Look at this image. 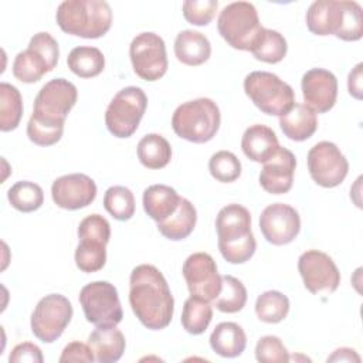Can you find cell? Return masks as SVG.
I'll return each mask as SVG.
<instances>
[{
  "instance_id": "32",
  "label": "cell",
  "mask_w": 363,
  "mask_h": 363,
  "mask_svg": "<svg viewBox=\"0 0 363 363\" xmlns=\"http://www.w3.org/2000/svg\"><path fill=\"white\" fill-rule=\"evenodd\" d=\"M286 40L281 33L271 28H262L258 40L251 48V52L259 61L277 64L284 60V57L286 55Z\"/></svg>"
},
{
  "instance_id": "36",
  "label": "cell",
  "mask_w": 363,
  "mask_h": 363,
  "mask_svg": "<svg viewBox=\"0 0 363 363\" xmlns=\"http://www.w3.org/2000/svg\"><path fill=\"white\" fill-rule=\"evenodd\" d=\"M106 262V244L91 240L81 238L75 250V264L79 271L91 274L104 268Z\"/></svg>"
},
{
  "instance_id": "11",
  "label": "cell",
  "mask_w": 363,
  "mask_h": 363,
  "mask_svg": "<svg viewBox=\"0 0 363 363\" xmlns=\"http://www.w3.org/2000/svg\"><path fill=\"white\" fill-rule=\"evenodd\" d=\"M79 303L86 320L95 326H116L123 318L118 291L108 281L86 284L79 292Z\"/></svg>"
},
{
  "instance_id": "40",
  "label": "cell",
  "mask_w": 363,
  "mask_h": 363,
  "mask_svg": "<svg viewBox=\"0 0 363 363\" xmlns=\"http://www.w3.org/2000/svg\"><path fill=\"white\" fill-rule=\"evenodd\" d=\"M218 1L216 0H186L183 16L193 26H207L216 16Z\"/></svg>"
},
{
  "instance_id": "4",
  "label": "cell",
  "mask_w": 363,
  "mask_h": 363,
  "mask_svg": "<svg viewBox=\"0 0 363 363\" xmlns=\"http://www.w3.org/2000/svg\"><path fill=\"white\" fill-rule=\"evenodd\" d=\"M60 28L82 38H99L112 24L111 6L104 0H65L55 13Z\"/></svg>"
},
{
  "instance_id": "13",
  "label": "cell",
  "mask_w": 363,
  "mask_h": 363,
  "mask_svg": "<svg viewBox=\"0 0 363 363\" xmlns=\"http://www.w3.org/2000/svg\"><path fill=\"white\" fill-rule=\"evenodd\" d=\"M135 74L145 81H157L167 71V54L163 38L152 31L138 34L129 45Z\"/></svg>"
},
{
  "instance_id": "39",
  "label": "cell",
  "mask_w": 363,
  "mask_h": 363,
  "mask_svg": "<svg viewBox=\"0 0 363 363\" xmlns=\"http://www.w3.org/2000/svg\"><path fill=\"white\" fill-rule=\"evenodd\" d=\"M255 359L261 363H286L291 356L278 336H262L255 346Z\"/></svg>"
},
{
  "instance_id": "6",
  "label": "cell",
  "mask_w": 363,
  "mask_h": 363,
  "mask_svg": "<svg viewBox=\"0 0 363 363\" xmlns=\"http://www.w3.org/2000/svg\"><path fill=\"white\" fill-rule=\"evenodd\" d=\"M221 115L217 104L210 98L187 101L176 108L172 116L174 133L193 143H206L218 132Z\"/></svg>"
},
{
  "instance_id": "20",
  "label": "cell",
  "mask_w": 363,
  "mask_h": 363,
  "mask_svg": "<svg viewBox=\"0 0 363 363\" xmlns=\"http://www.w3.org/2000/svg\"><path fill=\"white\" fill-rule=\"evenodd\" d=\"M295 167V155L289 149L279 146L275 155L264 163L259 172L258 179L261 187L271 194L288 193L294 183Z\"/></svg>"
},
{
  "instance_id": "14",
  "label": "cell",
  "mask_w": 363,
  "mask_h": 363,
  "mask_svg": "<svg viewBox=\"0 0 363 363\" xmlns=\"http://www.w3.org/2000/svg\"><path fill=\"white\" fill-rule=\"evenodd\" d=\"M312 180L326 189L339 186L347 176L349 163L340 149L328 140L313 145L306 157Z\"/></svg>"
},
{
  "instance_id": "2",
  "label": "cell",
  "mask_w": 363,
  "mask_h": 363,
  "mask_svg": "<svg viewBox=\"0 0 363 363\" xmlns=\"http://www.w3.org/2000/svg\"><path fill=\"white\" fill-rule=\"evenodd\" d=\"M306 26L316 35L357 41L363 35L362 6L357 1L318 0L306 11Z\"/></svg>"
},
{
  "instance_id": "35",
  "label": "cell",
  "mask_w": 363,
  "mask_h": 363,
  "mask_svg": "<svg viewBox=\"0 0 363 363\" xmlns=\"http://www.w3.org/2000/svg\"><path fill=\"white\" fill-rule=\"evenodd\" d=\"M289 312V299L279 291H267L257 298L255 313L261 322L279 323Z\"/></svg>"
},
{
  "instance_id": "45",
  "label": "cell",
  "mask_w": 363,
  "mask_h": 363,
  "mask_svg": "<svg viewBox=\"0 0 363 363\" xmlns=\"http://www.w3.org/2000/svg\"><path fill=\"white\" fill-rule=\"evenodd\" d=\"M328 362H360V356L350 347L336 349L329 357Z\"/></svg>"
},
{
  "instance_id": "26",
  "label": "cell",
  "mask_w": 363,
  "mask_h": 363,
  "mask_svg": "<svg viewBox=\"0 0 363 363\" xmlns=\"http://www.w3.org/2000/svg\"><path fill=\"white\" fill-rule=\"evenodd\" d=\"M180 199L173 187L152 184L143 191V208L152 220L160 223L174 213Z\"/></svg>"
},
{
  "instance_id": "9",
  "label": "cell",
  "mask_w": 363,
  "mask_h": 363,
  "mask_svg": "<svg viewBox=\"0 0 363 363\" xmlns=\"http://www.w3.org/2000/svg\"><path fill=\"white\" fill-rule=\"evenodd\" d=\"M58 55L57 40L50 33H37L31 37L27 50L16 55L13 75L24 84H34L57 67Z\"/></svg>"
},
{
  "instance_id": "19",
  "label": "cell",
  "mask_w": 363,
  "mask_h": 363,
  "mask_svg": "<svg viewBox=\"0 0 363 363\" xmlns=\"http://www.w3.org/2000/svg\"><path fill=\"white\" fill-rule=\"evenodd\" d=\"M302 95L305 105L315 113H325L330 111L337 98V79L323 68H312L302 77Z\"/></svg>"
},
{
  "instance_id": "17",
  "label": "cell",
  "mask_w": 363,
  "mask_h": 363,
  "mask_svg": "<svg viewBox=\"0 0 363 363\" xmlns=\"http://www.w3.org/2000/svg\"><path fill=\"white\" fill-rule=\"evenodd\" d=\"M259 230L264 238L274 245L292 242L301 230L298 211L285 203H274L265 207L259 216Z\"/></svg>"
},
{
  "instance_id": "12",
  "label": "cell",
  "mask_w": 363,
  "mask_h": 363,
  "mask_svg": "<svg viewBox=\"0 0 363 363\" xmlns=\"http://www.w3.org/2000/svg\"><path fill=\"white\" fill-rule=\"evenodd\" d=\"M72 318V305L61 294H50L41 298L31 313V332L44 342H55Z\"/></svg>"
},
{
  "instance_id": "28",
  "label": "cell",
  "mask_w": 363,
  "mask_h": 363,
  "mask_svg": "<svg viewBox=\"0 0 363 363\" xmlns=\"http://www.w3.org/2000/svg\"><path fill=\"white\" fill-rule=\"evenodd\" d=\"M138 159L147 169H163L172 159L170 143L159 133H147L138 143Z\"/></svg>"
},
{
  "instance_id": "3",
  "label": "cell",
  "mask_w": 363,
  "mask_h": 363,
  "mask_svg": "<svg viewBox=\"0 0 363 363\" xmlns=\"http://www.w3.org/2000/svg\"><path fill=\"white\" fill-rule=\"evenodd\" d=\"M218 250L230 264H244L255 252L257 241L251 231L248 208L233 203L223 207L216 217Z\"/></svg>"
},
{
  "instance_id": "24",
  "label": "cell",
  "mask_w": 363,
  "mask_h": 363,
  "mask_svg": "<svg viewBox=\"0 0 363 363\" xmlns=\"http://www.w3.org/2000/svg\"><path fill=\"white\" fill-rule=\"evenodd\" d=\"M279 126L291 140H306L318 129L316 113L305 104H295L285 115L279 116Z\"/></svg>"
},
{
  "instance_id": "8",
  "label": "cell",
  "mask_w": 363,
  "mask_h": 363,
  "mask_svg": "<svg viewBox=\"0 0 363 363\" xmlns=\"http://www.w3.org/2000/svg\"><path fill=\"white\" fill-rule=\"evenodd\" d=\"M245 95L264 113L282 116L295 105V94L289 84L267 71H252L244 79Z\"/></svg>"
},
{
  "instance_id": "22",
  "label": "cell",
  "mask_w": 363,
  "mask_h": 363,
  "mask_svg": "<svg viewBox=\"0 0 363 363\" xmlns=\"http://www.w3.org/2000/svg\"><path fill=\"white\" fill-rule=\"evenodd\" d=\"M244 155L257 163H265L279 149L275 132L265 125L257 123L245 129L241 139Z\"/></svg>"
},
{
  "instance_id": "33",
  "label": "cell",
  "mask_w": 363,
  "mask_h": 363,
  "mask_svg": "<svg viewBox=\"0 0 363 363\" xmlns=\"http://www.w3.org/2000/svg\"><path fill=\"white\" fill-rule=\"evenodd\" d=\"M7 199L13 208L21 213H31L43 206L44 191L37 183L21 180L9 189Z\"/></svg>"
},
{
  "instance_id": "5",
  "label": "cell",
  "mask_w": 363,
  "mask_h": 363,
  "mask_svg": "<svg viewBox=\"0 0 363 363\" xmlns=\"http://www.w3.org/2000/svg\"><path fill=\"white\" fill-rule=\"evenodd\" d=\"M77 86L65 78H54L41 86L34 101L28 123L43 129L64 132V122L77 104Z\"/></svg>"
},
{
  "instance_id": "1",
  "label": "cell",
  "mask_w": 363,
  "mask_h": 363,
  "mask_svg": "<svg viewBox=\"0 0 363 363\" xmlns=\"http://www.w3.org/2000/svg\"><path fill=\"white\" fill-rule=\"evenodd\" d=\"M129 303L143 326L160 330L173 318L174 299L163 274L150 264H140L129 277Z\"/></svg>"
},
{
  "instance_id": "18",
  "label": "cell",
  "mask_w": 363,
  "mask_h": 363,
  "mask_svg": "<svg viewBox=\"0 0 363 363\" xmlns=\"http://www.w3.org/2000/svg\"><path fill=\"white\" fill-rule=\"evenodd\" d=\"M51 197L54 203L64 210H79L95 200L96 184L84 173L65 174L54 180Z\"/></svg>"
},
{
  "instance_id": "42",
  "label": "cell",
  "mask_w": 363,
  "mask_h": 363,
  "mask_svg": "<svg viewBox=\"0 0 363 363\" xmlns=\"http://www.w3.org/2000/svg\"><path fill=\"white\" fill-rule=\"evenodd\" d=\"M44 357L41 353V349L30 342H24L17 345L10 356H9V362L10 363H21V362H30V363H43Z\"/></svg>"
},
{
  "instance_id": "44",
  "label": "cell",
  "mask_w": 363,
  "mask_h": 363,
  "mask_svg": "<svg viewBox=\"0 0 363 363\" xmlns=\"http://www.w3.org/2000/svg\"><path fill=\"white\" fill-rule=\"evenodd\" d=\"M362 67L363 64L359 62L350 72L347 77V89L349 94L356 98V99H362V92H363V85H362Z\"/></svg>"
},
{
  "instance_id": "10",
  "label": "cell",
  "mask_w": 363,
  "mask_h": 363,
  "mask_svg": "<svg viewBox=\"0 0 363 363\" xmlns=\"http://www.w3.org/2000/svg\"><path fill=\"white\" fill-rule=\"evenodd\" d=\"M147 106V96L139 86L121 89L109 102L105 112L108 130L121 139L130 138L139 128Z\"/></svg>"
},
{
  "instance_id": "27",
  "label": "cell",
  "mask_w": 363,
  "mask_h": 363,
  "mask_svg": "<svg viewBox=\"0 0 363 363\" xmlns=\"http://www.w3.org/2000/svg\"><path fill=\"white\" fill-rule=\"evenodd\" d=\"M196 221V207L187 199L182 197L174 213L166 220L157 223V230L164 238L172 241H180L187 238L193 233Z\"/></svg>"
},
{
  "instance_id": "29",
  "label": "cell",
  "mask_w": 363,
  "mask_h": 363,
  "mask_svg": "<svg viewBox=\"0 0 363 363\" xmlns=\"http://www.w3.org/2000/svg\"><path fill=\"white\" fill-rule=\"evenodd\" d=\"M68 68L79 78H92L99 75L105 67V57L96 47L81 45L71 50L67 58Z\"/></svg>"
},
{
  "instance_id": "41",
  "label": "cell",
  "mask_w": 363,
  "mask_h": 363,
  "mask_svg": "<svg viewBox=\"0 0 363 363\" xmlns=\"http://www.w3.org/2000/svg\"><path fill=\"white\" fill-rule=\"evenodd\" d=\"M78 238H91L108 244L111 238V225L108 220L99 214L86 216L78 225Z\"/></svg>"
},
{
  "instance_id": "7",
  "label": "cell",
  "mask_w": 363,
  "mask_h": 363,
  "mask_svg": "<svg viewBox=\"0 0 363 363\" xmlns=\"http://www.w3.org/2000/svg\"><path fill=\"white\" fill-rule=\"evenodd\" d=\"M217 28L228 45L235 50L251 51L264 27L254 4L234 1L220 11Z\"/></svg>"
},
{
  "instance_id": "23",
  "label": "cell",
  "mask_w": 363,
  "mask_h": 363,
  "mask_svg": "<svg viewBox=\"0 0 363 363\" xmlns=\"http://www.w3.org/2000/svg\"><path fill=\"white\" fill-rule=\"evenodd\" d=\"M174 54L182 64L197 67L210 58L211 45L204 34L193 30H183L174 40Z\"/></svg>"
},
{
  "instance_id": "16",
  "label": "cell",
  "mask_w": 363,
  "mask_h": 363,
  "mask_svg": "<svg viewBox=\"0 0 363 363\" xmlns=\"http://www.w3.org/2000/svg\"><path fill=\"white\" fill-rule=\"evenodd\" d=\"M183 277L190 295L204 301H214L221 291V275L217 264L207 252H194L183 264Z\"/></svg>"
},
{
  "instance_id": "38",
  "label": "cell",
  "mask_w": 363,
  "mask_h": 363,
  "mask_svg": "<svg viewBox=\"0 0 363 363\" xmlns=\"http://www.w3.org/2000/svg\"><path fill=\"white\" fill-rule=\"evenodd\" d=\"M208 170L216 180L231 183L241 176V163L233 152L218 150L210 157Z\"/></svg>"
},
{
  "instance_id": "43",
  "label": "cell",
  "mask_w": 363,
  "mask_h": 363,
  "mask_svg": "<svg viewBox=\"0 0 363 363\" xmlns=\"http://www.w3.org/2000/svg\"><path fill=\"white\" fill-rule=\"evenodd\" d=\"M60 363H68V362H94L95 357H94V353L91 350V347L85 343H81V342H71L68 343L61 356H60Z\"/></svg>"
},
{
  "instance_id": "30",
  "label": "cell",
  "mask_w": 363,
  "mask_h": 363,
  "mask_svg": "<svg viewBox=\"0 0 363 363\" xmlns=\"http://www.w3.org/2000/svg\"><path fill=\"white\" fill-rule=\"evenodd\" d=\"M213 319V308L208 301L190 295L182 311V325L191 335H201Z\"/></svg>"
},
{
  "instance_id": "21",
  "label": "cell",
  "mask_w": 363,
  "mask_h": 363,
  "mask_svg": "<svg viewBox=\"0 0 363 363\" xmlns=\"http://www.w3.org/2000/svg\"><path fill=\"white\" fill-rule=\"evenodd\" d=\"M88 346L99 363L118 362L125 352V336L116 326H96L88 336Z\"/></svg>"
},
{
  "instance_id": "34",
  "label": "cell",
  "mask_w": 363,
  "mask_h": 363,
  "mask_svg": "<svg viewBox=\"0 0 363 363\" xmlns=\"http://www.w3.org/2000/svg\"><path fill=\"white\" fill-rule=\"evenodd\" d=\"M247 302V289L244 284L233 275L221 277V291L214 299V306L224 313L240 312Z\"/></svg>"
},
{
  "instance_id": "15",
  "label": "cell",
  "mask_w": 363,
  "mask_h": 363,
  "mask_svg": "<svg viewBox=\"0 0 363 363\" xmlns=\"http://www.w3.org/2000/svg\"><path fill=\"white\" fill-rule=\"evenodd\" d=\"M298 271L305 288L313 294H332L340 284V272L333 259L319 250H309L301 254Z\"/></svg>"
},
{
  "instance_id": "37",
  "label": "cell",
  "mask_w": 363,
  "mask_h": 363,
  "mask_svg": "<svg viewBox=\"0 0 363 363\" xmlns=\"http://www.w3.org/2000/svg\"><path fill=\"white\" fill-rule=\"evenodd\" d=\"M105 210L119 221H126L135 214L133 193L125 186H112L104 194Z\"/></svg>"
},
{
  "instance_id": "25",
  "label": "cell",
  "mask_w": 363,
  "mask_h": 363,
  "mask_svg": "<svg viewBox=\"0 0 363 363\" xmlns=\"http://www.w3.org/2000/svg\"><path fill=\"white\" fill-rule=\"evenodd\" d=\"M210 346L221 357H237L245 350L247 336L238 323L221 322L210 335Z\"/></svg>"
},
{
  "instance_id": "31",
  "label": "cell",
  "mask_w": 363,
  "mask_h": 363,
  "mask_svg": "<svg viewBox=\"0 0 363 363\" xmlns=\"http://www.w3.org/2000/svg\"><path fill=\"white\" fill-rule=\"evenodd\" d=\"M23 116V98L20 91L9 84H0V129L10 132L16 129Z\"/></svg>"
}]
</instances>
